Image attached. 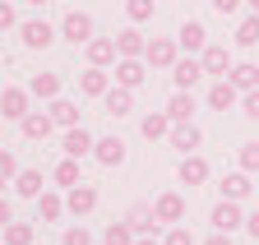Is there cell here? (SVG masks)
Instances as JSON below:
<instances>
[{
	"label": "cell",
	"mask_w": 259,
	"mask_h": 245,
	"mask_svg": "<svg viewBox=\"0 0 259 245\" xmlns=\"http://www.w3.org/2000/svg\"><path fill=\"white\" fill-rule=\"evenodd\" d=\"M227 79H232L241 93H250V88H259V65H254V60H241V65H232Z\"/></svg>",
	"instance_id": "26"
},
{
	"label": "cell",
	"mask_w": 259,
	"mask_h": 245,
	"mask_svg": "<svg viewBox=\"0 0 259 245\" xmlns=\"http://www.w3.org/2000/svg\"><path fill=\"white\" fill-rule=\"evenodd\" d=\"M144 79H148V60H144V56H139V60H125V56L116 60V83H120V88H139Z\"/></svg>",
	"instance_id": "8"
},
{
	"label": "cell",
	"mask_w": 259,
	"mask_h": 245,
	"mask_svg": "<svg viewBox=\"0 0 259 245\" xmlns=\"http://www.w3.org/2000/svg\"><path fill=\"white\" fill-rule=\"evenodd\" d=\"M19 33H23V46H32V51H47V46L56 42V28H51L47 19H28Z\"/></svg>",
	"instance_id": "5"
},
{
	"label": "cell",
	"mask_w": 259,
	"mask_h": 245,
	"mask_svg": "<svg viewBox=\"0 0 259 245\" xmlns=\"http://www.w3.org/2000/svg\"><path fill=\"white\" fill-rule=\"evenodd\" d=\"M199 60H204V70L213 79H227V74H232V56H227V46H204Z\"/></svg>",
	"instance_id": "17"
},
{
	"label": "cell",
	"mask_w": 259,
	"mask_h": 245,
	"mask_svg": "<svg viewBox=\"0 0 259 245\" xmlns=\"http://www.w3.org/2000/svg\"><path fill=\"white\" fill-rule=\"evenodd\" d=\"M102 245H107V240H102Z\"/></svg>",
	"instance_id": "50"
},
{
	"label": "cell",
	"mask_w": 259,
	"mask_h": 245,
	"mask_svg": "<svg viewBox=\"0 0 259 245\" xmlns=\"http://www.w3.org/2000/svg\"><path fill=\"white\" fill-rule=\"evenodd\" d=\"M208 222H213V231H227V236H232L236 227H245V213H241L236 199H222V204L208 213Z\"/></svg>",
	"instance_id": "2"
},
{
	"label": "cell",
	"mask_w": 259,
	"mask_h": 245,
	"mask_svg": "<svg viewBox=\"0 0 259 245\" xmlns=\"http://www.w3.org/2000/svg\"><path fill=\"white\" fill-rule=\"evenodd\" d=\"M241 107H245V120H259V88H250L241 97Z\"/></svg>",
	"instance_id": "38"
},
{
	"label": "cell",
	"mask_w": 259,
	"mask_h": 245,
	"mask_svg": "<svg viewBox=\"0 0 259 245\" xmlns=\"http://www.w3.org/2000/svg\"><path fill=\"white\" fill-rule=\"evenodd\" d=\"M28 5H37V10H42V5H47V0H28Z\"/></svg>",
	"instance_id": "48"
},
{
	"label": "cell",
	"mask_w": 259,
	"mask_h": 245,
	"mask_svg": "<svg viewBox=\"0 0 259 245\" xmlns=\"http://www.w3.org/2000/svg\"><path fill=\"white\" fill-rule=\"evenodd\" d=\"M171 148H181V153H194V148H199L204 143V134H199V125H194V120H185V125H171Z\"/></svg>",
	"instance_id": "18"
},
{
	"label": "cell",
	"mask_w": 259,
	"mask_h": 245,
	"mask_svg": "<svg viewBox=\"0 0 259 245\" xmlns=\"http://www.w3.org/2000/svg\"><path fill=\"white\" fill-rule=\"evenodd\" d=\"M167 116L176 120V125H185V120L194 116V97H190V93H181V88H176V93H171V102H167Z\"/></svg>",
	"instance_id": "29"
},
{
	"label": "cell",
	"mask_w": 259,
	"mask_h": 245,
	"mask_svg": "<svg viewBox=\"0 0 259 245\" xmlns=\"http://www.w3.org/2000/svg\"><path fill=\"white\" fill-rule=\"evenodd\" d=\"M176 51H181V46H176L171 37H153V42H148V51H144V60H148V70H171L176 60H181Z\"/></svg>",
	"instance_id": "3"
},
{
	"label": "cell",
	"mask_w": 259,
	"mask_h": 245,
	"mask_svg": "<svg viewBox=\"0 0 259 245\" xmlns=\"http://www.w3.org/2000/svg\"><path fill=\"white\" fill-rule=\"evenodd\" d=\"M116 51H120L125 60H139V56L148 51V42H144L139 28H120V33H116Z\"/></svg>",
	"instance_id": "16"
},
{
	"label": "cell",
	"mask_w": 259,
	"mask_h": 245,
	"mask_svg": "<svg viewBox=\"0 0 259 245\" xmlns=\"http://www.w3.org/2000/svg\"><path fill=\"white\" fill-rule=\"evenodd\" d=\"M14 23H19L14 5H10V0H0V33H5V28H14Z\"/></svg>",
	"instance_id": "40"
},
{
	"label": "cell",
	"mask_w": 259,
	"mask_h": 245,
	"mask_svg": "<svg viewBox=\"0 0 259 245\" xmlns=\"http://www.w3.org/2000/svg\"><path fill=\"white\" fill-rule=\"evenodd\" d=\"M60 33H65V42L88 46V42H93V14H83V10H70V14H65V23H60Z\"/></svg>",
	"instance_id": "1"
},
{
	"label": "cell",
	"mask_w": 259,
	"mask_h": 245,
	"mask_svg": "<svg viewBox=\"0 0 259 245\" xmlns=\"http://www.w3.org/2000/svg\"><path fill=\"white\" fill-rule=\"evenodd\" d=\"M241 171H259V139H250V143H241Z\"/></svg>",
	"instance_id": "35"
},
{
	"label": "cell",
	"mask_w": 259,
	"mask_h": 245,
	"mask_svg": "<svg viewBox=\"0 0 259 245\" xmlns=\"http://www.w3.org/2000/svg\"><path fill=\"white\" fill-rule=\"evenodd\" d=\"M236 93H241V88H236L232 79H218V83L208 88V107H213V111H232V107H236Z\"/></svg>",
	"instance_id": "19"
},
{
	"label": "cell",
	"mask_w": 259,
	"mask_h": 245,
	"mask_svg": "<svg viewBox=\"0 0 259 245\" xmlns=\"http://www.w3.org/2000/svg\"><path fill=\"white\" fill-rule=\"evenodd\" d=\"M56 185H65V190H74V185H83L79 180V158H65V162H56Z\"/></svg>",
	"instance_id": "30"
},
{
	"label": "cell",
	"mask_w": 259,
	"mask_h": 245,
	"mask_svg": "<svg viewBox=\"0 0 259 245\" xmlns=\"http://www.w3.org/2000/svg\"><path fill=\"white\" fill-rule=\"evenodd\" d=\"M28 93H32V97H47V102H56V97H60V79L42 70V74H32V79H28Z\"/></svg>",
	"instance_id": "24"
},
{
	"label": "cell",
	"mask_w": 259,
	"mask_h": 245,
	"mask_svg": "<svg viewBox=\"0 0 259 245\" xmlns=\"http://www.w3.org/2000/svg\"><path fill=\"white\" fill-rule=\"evenodd\" d=\"M181 180H185V185H204V180H208V162L199 158V153H185V162H181Z\"/></svg>",
	"instance_id": "22"
},
{
	"label": "cell",
	"mask_w": 259,
	"mask_h": 245,
	"mask_svg": "<svg viewBox=\"0 0 259 245\" xmlns=\"http://www.w3.org/2000/svg\"><path fill=\"white\" fill-rule=\"evenodd\" d=\"M236 46H259V14L241 19V28H236Z\"/></svg>",
	"instance_id": "33"
},
{
	"label": "cell",
	"mask_w": 259,
	"mask_h": 245,
	"mask_svg": "<svg viewBox=\"0 0 259 245\" xmlns=\"http://www.w3.org/2000/svg\"><path fill=\"white\" fill-rule=\"evenodd\" d=\"M204 74H208V70H204V60H194V56H185V60H176V65H171V79H176L181 93H190V88L199 83Z\"/></svg>",
	"instance_id": "7"
},
{
	"label": "cell",
	"mask_w": 259,
	"mask_h": 245,
	"mask_svg": "<svg viewBox=\"0 0 259 245\" xmlns=\"http://www.w3.org/2000/svg\"><path fill=\"white\" fill-rule=\"evenodd\" d=\"M176 46H181V51H190V56H194V51H204V46H208L204 23H199V19H185V23H181V33H176Z\"/></svg>",
	"instance_id": "9"
},
{
	"label": "cell",
	"mask_w": 259,
	"mask_h": 245,
	"mask_svg": "<svg viewBox=\"0 0 259 245\" xmlns=\"http://www.w3.org/2000/svg\"><path fill=\"white\" fill-rule=\"evenodd\" d=\"M0 176H5V180L19 176V162H14V153H10V148H0Z\"/></svg>",
	"instance_id": "39"
},
{
	"label": "cell",
	"mask_w": 259,
	"mask_h": 245,
	"mask_svg": "<svg viewBox=\"0 0 259 245\" xmlns=\"http://www.w3.org/2000/svg\"><path fill=\"white\" fill-rule=\"evenodd\" d=\"M171 125H176V120H171L167 111H153V116H144V125H139V130H144V139L153 143V139H167Z\"/></svg>",
	"instance_id": "23"
},
{
	"label": "cell",
	"mask_w": 259,
	"mask_h": 245,
	"mask_svg": "<svg viewBox=\"0 0 259 245\" xmlns=\"http://www.w3.org/2000/svg\"><path fill=\"white\" fill-rule=\"evenodd\" d=\"M65 245H93V236L83 227H70V231H65Z\"/></svg>",
	"instance_id": "41"
},
{
	"label": "cell",
	"mask_w": 259,
	"mask_h": 245,
	"mask_svg": "<svg viewBox=\"0 0 259 245\" xmlns=\"http://www.w3.org/2000/svg\"><path fill=\"white\" fill-rule=\"evenodd\" d=\"M208 5H213V10H218V14H236V10H241V5H245V0H208Z\"/></svg>",
	"instance_id": "42"
},
{
	"label": "cell",
	"mask_w": 259,
	"mask_h": 245,
	"mask_svg": "<svg viewBox=\"0 0 259 245\" xmlns=\"http://www.w3.org/2000/svg\"><path fill=\"white\" fill-rule=\"evenodd\" d=\"M28 88H5V93H0V116L5 120H23L28 116Z\"/></svg>",
	"instance_id": "10"
},
{
	"label": "cell",
	"mask_w": 259,
	"mask_h": 245,
	"mask_svg": "<svg viewBox=\"0 0 259 245\" xmlns=\"http://www.w3.org/2000/svg\"><path fill=\"white\" fill-rule=\"evenodd\" d=\"M60 213H65V199L60 194H42L37 199V222H56Z\"/></svg>",
	"instance_id": "32"
},
{
	"label": "cell",
	"mask_w": 259,
	"mask_h": 245,
	"mask_svg": "<svg viewBox=\"0 0 259 245\" xmlns=\"http://www.w3.org/2000/svg\"><path fill=\"white\" fill-rule=\"evenodd\" d=\"M130 93H135V88H107V97H102V107H107V116H125L130 107H135V97H130Z\"/></svg>",
	"instance_id": "25"
},
{
	"label": "cell",
	"mask_w": 259,
	"mask_h": 245,
	"mask_svg": "<svg viewBox=\"0 0 259 245\" xmlns=\"http://www.w3.org/2000/svg\"><path fill=\"white\" fill-rule=\"evenodd\" d=\"M204 245H232V240H227V231H218V236H208Z\"/></svg>",
	"instance_id": "45"
},
{
	"label": "cell",
	"mask_w": 259,
	"mask_h": 245,
	"mask_svg": "<svg viewBox=\"0 0 259 245\" xmlns=\"http://www.w3.org/2000/svg\"><path fill=\"white\" fill-rule=\"evenodd\" d=\"M83 56H88V65H97V70H107V65H116V60H120L116 37H93V42L83 46Z\"/></svg>",
	"instance_id": "6"
},
{
	"label": "cell",
	"mask_w": 259,
	"mask_h": 245,
	"mask_svg": "<svg viewBox=\"0 0 259 245\" xmlns=\"http://www.w3.org/2000/svg\"><path fill=\"white\" fill-rule=\"evenodd\" d=\"M245 231H250V236L259 240V208H254V213H250V218H245Z\"/></svg>",
	"instance_id": "44"
},
{
	"label": "cell",
	"mask_w": 259,
	"mask_h": 245,
	"mask_svg": "<svg viewBox=\"0 0 259 245\" xmlns=\"http://www.w3.org/2000/svg\"><path fill=\"white\" fill-rule=\"evenodd\" d=\"M14 190H19L23 199H42V194H47V190H42V171H32V167L19 171V176H14Z\"/></svg>",
	"instance_id": "28"
},
{
	"label": "cell",
	"mask_w": 259,
	"mask_h": 245,
	"mask_svg": "<svg viewBox=\"0 0 259 245\" xmlns=\"http://www.w3.org/2000/svg\"><path fill=\"white\" fill-rule=\"evenodd\" d=\"M93 148H97V139H93L83 125L65 130V158H93Z\"/></svg>",
	"instance_id": "12"
},
{
	"label": "cell",
	"mask_w": 259,
	"mask_h": 245,
	"mask_svg": "<svg viewBox=\"0 0 259 245\" xmlns=\"http://www.w3.org/2000/svg\"><path fill=\"white\" fill-rule=\"evenodd\" d=\"M125 14L135 19V23H148L153 19V0H125Z\"/></svg>",
	"instance_id": "36"
},
{
	"label": "cell",
	"mask_w": 259,
	"mask_h": 245,
	"mask_svg": "<svg viewBox=\"0 0 259 245\" xmlns=\"http://www.w3.org/2000/svg\"><path fill=\"white\" fill-rule=\"evenodd\" d=\"M93 158L102 162V167H120V162H125V139H116V134H107V139H97V148H93Z\"/></svg>",
	"instance_id": "14"
},
{
	"label": "cell",
	"mask_w": 259,
	"mask_h": 245,
	"mask_svg": "<svg viewBox=\"0 0 259 245\" xmlns=\"http://www.w3.org/2000/svg\"><path fill=\"white\" fill-rule=\"evenodd\" d=\"M125 222L135 227L139 236H148V231H157L162 222H157V213H153V204H130V213H125Z\"/></svg>",
	"instance_id": "15"
},
{
	"label": "cell",
	"mask_w": 259,
	"mask_h": 245,
	"mask_svg": "<svg viewBox=\"0 0 259 245\" xmlns=\"http://www.w3.org/2000/svg\"><path fill=\"white\" fill-rule=\"evenodd\" d=\"M65 208H70L74 218H83V213H93V208H97V190H93V185H74L70 194H65Z\"/></svg>",
	"instance_id": "20"
},
{
	"label": "cell",
	"mask_w": 259,
	"mask_h": 245,
	"mask_svg": "<svg viewBox=\"0 0 259 245\" xmlns=\"http://www.w3.org/2000/svg\"><path fill=\"white\" fill-rule=\"evenodd\" d=\"M102 240H107V245H135V240H139V231L130 227V222H107Z\"/></svg>",
	"instance_id": "31"
},
{
	"label": "cell",
	"mask_w": 259,
	"mask_h": 245,
	"mask_svg": "<svg viewBox=\"0 0 259 245\" xmlns=\"http://www.w3.org/2000/svg\"><path fill=\"white\" fill-rule=\"evenodd\" d=\"M135 245H162V240H153V236H139V240H135Z\"/></svg>",
	"instance_id": "46"
},
{
	"label": "cell",
	"mask_w": 259,
	"mask_h": 245,
	"mask_svg": "<svg viewBox=\"0 0 259 245\" xmlns=\"http://www.w3.org/2000/svg\"><path fill=\"white\" fill-rule=\"evenodd\" d=\"M19 125H23V139H32V143H42L51 130H56V120H51V111H28L23 120H19Z\"/></svg>",
	"instance_id": "11"
},
{
	"label": "cell",
	"mask_w": 259,
	"mask_h": 245,
	"mask_svg": "<svg viewBox=\"0 0 259 245\" xmlns=\"http://www.w3.org/2000/svg\"><path fill=\"white\" fill-rule=\"evenodd\" d=\"M245 5H250V14H259V0H245Z\"/></svg>",
	"instance_id": "47"
},
{
	"label": "cell",
	"mask_w": 259,
	"mask_h": 245,
	"mask_svg": "<svg viewBox=\"0 0 259 245\" xmlns=\"http://www.w3.org/2000/svg\"><path fill=\"white\" fill-rule=\"evenodd\" d=\"M107 88H111V74H107V70L88 65V70L79 74V93H88V97H107Z\"/></svg>",
	"instance_id": "13"
},
{
	"label": "cell",
	"mask_w": 259,
	"mask_h": 245,
	"mask_svg": "<svg viewBox=\"0 0 259 245\" xmlns=\"http://www.w3.org/2000/svg\"><path fill=\"white\" fill-rule=\"evenodd\" d=\"M51 120H56L60 130H74V125H79V107H74L70 97H56V102H51Z\"/></svg>",
	"instance_id": "27"
},
{
	"label": "cell",
	"mask_w": 259,
	"mask_h": 245,
	"mask_svg": "<svg viewBox=\"0 0 259 245\" xmlns=\"http://www.w3.org/2000/svg\"><path fill=\"white\" fill-rule=\"evenodd\" d=\"M153 213H157V222H162V227H176V222L185 218V194H176V190L157 194V199H153Z\"/></svg>",
	"instance_id": "4"
},
{
	"label": "cell",
	"mask_w": 259,
	"mask_h": 245,
	"mask_svg": "<svg viewBox=\"0 0 259 245\" xmlns=\"http://www.w3.org/2000/svg\"><path fill=\"white\" fill-rule=\"evenodd\" d=\"M162 245H194V236H190L185 227H171L167 236H162Z\"/></svg>",
	"instance_id": "37"
},
{
	"label": "cell",
	"mask_w": 259,
	"mask_h": 245,
	"mask_svg": "<svg viewBox=\"0 0 259 245\" xmlns=\"http://www.w3.org/2000/svg\"><path fill=\"white\" fill-rule=\"evenodd\" d=\"M14 222V208H10V199H0V231H5Z\"/></svg>",
	"instance_id": "43"
},
{
	"label": "cell",
	"mask_w": 259,
	"mask_h": 245,
	"mask_svg": "<svg viewBox=\"0 0 259 245\" xmlns=\"http://www.w3.org/2000/svg\"><path fill=\"white\" fill-rule=\"evenodd\" d=\"M0 190H5V176H0Z\"/></svg>",
	"instance_id": "49"
},
{
	"label": "cell",
	"mask_w": 259,
	"mask_h": 245,
	"mask_svg": "<svg viewBox=\"0 0 259 245\" xmlns=\"http://www.w3.org/2000/svg\"><path fill=\"white\" fill-rule=\"evenodd\" d=\"M218 190H222V199H236V204H241V199L254 190V185H250V171H232V176H222V185H218Z\"/></svg>",
	"instance_id": "21"
},
{
	"label": "cell",
	"mask_w": 259,
	"mask_h": 245,
	"mask_svg": "<svg viewBox=\"0 0 259 245\" xmlns=\"http://www.w3.org/2000/svg\"><path fill=\"white\" fill-rule=\"evenodd\" d=\"M5 245H32V227L28 222H10L5 227Z\"/></svg>",
	"instance_id": "34"
}]
</instances>
